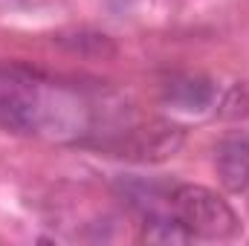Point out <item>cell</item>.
Returning <instances> with one entry per match:
<instances>
[{
    "mask_svg": "<svg viewBox=\"0 0 249 246\" xmlns=\"http://www.w3.org/2000/svg\"><path fill=\"white\" fill-rule=\"evenodd\" d=\"M67 116L81 119L78 102L23 64H0V124L18 133H41Z\"/></svg>",
    "mask_w": 249,
    "mask_h": 246,
    "instance_id": "obj_1",
    "label": "cell"
},
{
    "mask_svg": "<svg viewBox=\"0 0 249 246\" xmlns=\"http://www.w3.org/2000/svg\"><path fill=\"white\" fill-rule=\"evenodd\" d=\"M171 211L194 238L229 241L241 232V220H238L235 209L206 185H174L171 188Z\"/></svg>",
    "mask_w": 249,
    "mask_h": 246,
    "instance_id": "obj_2",
    "label": "cell"
},
{
    "mask_svg": "<svg viewBox=\"0 0 249 246\" xmlns=\"http://www.w3.org/2000/svg\"><path fill=\"white\" fill-rule=\"evenodd\" d=\"M186 142V130L180 124L168 122V119H151L145 124H136L130 130H124L122 136L105 142L102 148L110 151L113 157H122L130 162H165L171 159Z\"/></svg>",
    "mask_w": 249,
    "mask_h": 246,
    "instance_id": "obj_3",
    "label": "cell"
},
{
    "mask_svg": "<svg viewBox=\"0 0 249 246\" xmlns=\"http://www.w3.org/2000/svg\"><path fill=\"white\" fill-rule=\"evenodd\" d=\"M214 168L220 185L232 194L249 188V133H229L214 148Z\"/></svg>",
    "mask_w": 249,
    "mask_h": 246,
    "instance_id": "obj_4",
    "label": "cell"
},
{
    "mask_svg": "<svg viewBox=\"0 0 249 246\" xmlns=\"http://www.w3.org/2000/svg\"><path fill=\"white\" fill-rule=\"evenodd\" d=\"M116 191L130 209H136L139 214H157L165 211V206L171 209V188H165L157 180H145V177H119Z\"/></svg>",
    "mask_w": 249,
    "mask_h": 246,
    "instance_id": "obj_5",
    "label": "cell"
},
{
    "mask_svg": "<svg viewBox=\"0 0 249 246\" xmlns=\"http://www.w3.org/2000/svg\"><path fill=\"white\" fill-rule=\"evenodd\" d=\"M214 84L203 75H183V78H174L168 87H165V99L180 107V110H191V113H203L214 105Z\"/></svg>",
    "mask_w": 249,
    "mask_h": 246,
    "instance_id": "obj_6",
    "label": "cell"
},
{
    "mask_svg": "<svg viewBox=\"0 0 249 246\" xmlns=\"http://www.w3.org/2000/svg\"><path fill=\"white\" fill-rule=\"evenodd\" d=\"M142 241L145 244H157V246H183L188 241H194V235L174 217V211H157V214L145 217Z\"/></svg>",
    "mask_w": 249,
    "mask_h": 246,
    "instance_id": "obj_7",
    "label": "cell"
},
{
    "mask_svg": "<svg viewBox=\"0 0 249 246\" xmlns=\"http://www.w3.org/2000/svg\"><path fill=\"white\" fill-rule=\"evenodd\" d=\"M58 44L67 47V50H72V53H81V55H96V58H107V55H113L116 53V47L110 44V38L107 35H87V32H81V35H75V41H70V38H58Z\"/></svg>",
    "mask_w": 249,
    "mask_h": 246,
    "instance_id": "obj_8",
    "label": "cell"
}]
</instances>
